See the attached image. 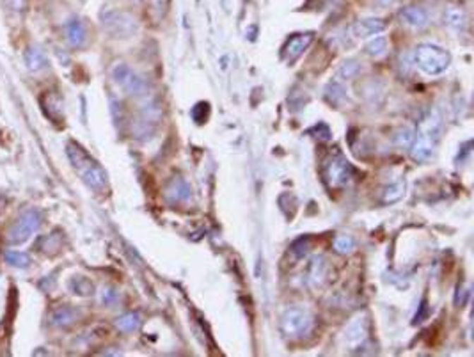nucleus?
I'll list each match as a JSON object with an SVG mask.
<instances>
[{"label":"nucleus","mask_w":474,"mask_h":357,"mask_svg":"<svg viewBox=\"0 0 474 357\" xmlns=\"http://www.w3.org/2000/svg\"><path fill=\"white\" fill-rule=\"evenodd\" d=\"M352 176H354V169L347 158L341 155H332L327 158L324 165V178L331 189H341L348 185Z\"/></svg>","instance_id":"nucleus-6"},{"label":"nucleus","mask_w":474,"mask_h":357,"mask_svg":"<svg viewBox=\"0 0 474 357\" xmlns=\"http://www.w3.org/2000/svg\"><path fill=\"white\" fill-rule=\"evenodd\" d=\"M401 20L405 25L413 27V29H425L428 25V15L423 8L417 6H407L400 11Z\"/></svg>","instance_id":"nucleus-13"},{"label":"nucleus","mask_w":474,"mask_h":357,"mask_svg":"<svg viewBox=\"0 0 474 357\" xmlns=\"http://www.w3.org/2000/svg\"><path fill=\"white\" fill-rule=\"evenodd\" d=\"M403 194H405V183L394 182L393 185H389L386 190H384L382 199L384 203H396V201H400L401 197H403Z\"/></svg>","instance_id":"nucleus-25"},{"label":"nucleus","mask_w":474,"mask_h":357,"mask_svg":"<svg viewBox=\"0 0 474 357\" xmlns=\"http://www.w3.org/2000/svg\"><path fill=\"white\" fill-rule=\"evenodd\" d=\"M414 64L423 71V74L435 77V75L444 74L451 64V55L442 47L432 43H421L414 48Z\"/></svg>","instance_id":"nucleus-3"},{"label":"nucleus","mask_w":474,"mask_h":357,"mask_svg":"<svg viewBox=\"0 0 474 357\" xmlns=\"http://www.w3.org/2000/svg\"><path fill=\"white\" fill-rule=\"evenodd\" d=\"M167 196L172 201H186L190 197V187L185 180L176 178L172 180L171 185L167 187Z\"/></svg>","instance_id":"nucleus-17"},{"label":"nucleus","mask_w":474,"mask_h":357,"mask_svg":"<svg viewBox=\"0 0 474 357\" xmlns=\"http://www.w3.org/2000/svg\"><path fill=\"white\" fill-rule=\"evenodd\" d=\"M444 20L448 23V27H451L453 30H463L467 25V15L462 8L458 6H449L444 13Z\"/></svg>","instance_id":"nucleus-16"},{"label":"nucleus","mask_w":474,"mask_h":357,"mask_svg":"<svg viewBox=\"0 0 474 357\" xmlns=\"http://www.w3.org/2000/svg\"><path fill=\"white\" fill-rule=\"evenodd\" d=\"M114 81L123 88L128 95L131 96H146L148 95V82L141 77L139 74H135L134 69L126 64H119L114 68L112 71Z\"/></svg>","instance_id":"nucleus-8"},{"label":"nucleus","mask_w":474,"mask_h":357,"mask_svg":"<svg viewBox=\"0 0 474 357\" xmlns=\"http://www.w3.org/2000/svg\"><path fill=\"white\" fill-rule=\"evenodd\" d=\"M386 29V22L382 18H362L352 25V36L357 40H366V37H373L377 34L384 33Z\"/></svg>","instance_id":"nucleus-10"},{"label":"nucleus","mask_w":474,"mask_h":357,"mask_svg":"<svg viewBox=\"0 0 474 357\" xmlns=\"http://www.w3.org/2000/svg\"><path fill=\"white\" fill-rule=\"evenodd\" d=\"M78 318V311L71 306H59L52 311L50 322L55 327H68V325L75 324Z\"/></svg>","instance_id":"nucleus-15"},{"label":"nucleus","mask_w":474,"mask_h":357,"mask_svg":"<svg viewBox=\"0 0 474 357\" xmlns=\"http://www.w3.org/2000/svg\"><path fill=\"white\" fill-rule=\"evenodd\" d=\"M379 2H380V4H382V6H389V4H393L394 0H379Z\"/></svg>","instance_id":"nucleus-30"},{"label":"nucleus","mask_w":474,"mask_h":357,"mask_svg":"<svg viewBox=\"0 0 474 357\" xmlns=\"http://www.w3.org/2000/svg\"><path fill=\"white\" fill-rule=\"evenodd\" d=\"M325 96H327V100L331 103H341L345 98H347V93H345V86L341 81H332L331 84L327 86V89H325Z\"/></svg>","instance_id":"nucleus-21"},{"label":"nucleus","mask_w":474,"mask_h":357,"mask_svg":"<svg viewBox=\"0 0 474 357\" xmlns=\"http://www.w3.org/2000/svg\"><path fill=\"white\" fill-rule=\"evenodd\" d=\"M41 226V213L37 210H25L18 219L15 221L11 228L8 230V242L11 245L23 244L25 240H29Z\"/></svg>","instance_id":"nucleus-5"},{"label":"nucleus","mask_w":474,"mask_h":357,"mask_svg":"<svg viewBox=\"0 0 474 357\" xmlns=\"http://www.w3.org/2000/svg\"><path fill=\"white\" fill-rule=\"evenodd\" d=\"M102 300L107 304V306H110V304H114L117 300V292L114 288H103Z\"/></svg>","instance_id":"nucleus-28"},{"label":"nucleus","mask_w":474,"mask_h":357,"mask_svg":"<svg viewBox=\"0 0 474 357\" xmlns=\"http://www.w3.org/2000/svg\"><path fill=\"white\" fill-rule=\"evenodd\" d=\"M66 153L68 158L73 164L75 171L81 175V178L84 180L85 185L91 187L93 190L100 192L107 187V172L103 171L102 165L88 153L82 146H78L77 142H70L66 146Z\"/></svg>","instance_id":"nucleus-2"},{"label":"nucleus","mask_w":474,"mask_h":357,"mask_svg":"<svg viewBox=\"0 0 474 357\" xmlns=\"http://www.w3.org/2000/svg\"><path fill=\"white\" fill-rule=\"evenodd\" d=\"M6 262L13 267H18V269H25L30 265V256L20 251H8L6 252Z\"/></svg>","instance_id":"nucleus-26"},{"label":"nucleus","mask_w":474,"mask_h":357,"mask_svg":"<svg viewBox=\"0 0 474 357\" xmlns=\"http://www.w3.org/2000/svg\"><path fill=\"white\" fill-rule=\"evenodd\" d=\"M327 259L324 256H313L309 262V269H307V283L311 286H321L327 277Z\"/></svg>","instance_id":"nucleus-14"},{"label":"nucleus","mask_w":474,"mask_h":357,"mask_svg":"<svg viewBox=\"0 0 474 357\" xmlns=\"http://www.w3.org/2000/svg\"><path fill=\"white\" fill-rule=\"evenodd\" d=\"M70 288L73 290V293H77V295H91L93 283L85 279V277H75V279L70 283Z\"/></svg>","instance_id":"nucleus-27"},{"label":"nucleus","mask_w":474,"mask_h":357,"mask_svg":"<svg viewBox=\"0 0 474 357\" xmlns=\"http://www.w3.org/2000/svg\"><path fill=\"white\" fill-rule=\"evenodd\" d=\"M313 41V34H297V36L290 37L288 43L285 45V59L288 62H293L295 59H299L302 55V52L306 50L307 47Z\"/></svg>","instance_id":"nucleus-11"},{"label":"nucleus","mask_w":474,"mask_h":357,"mask_svg":"<svg viewBox=\"0 0 474 357\" xmlns=\"http://www.w3.org/2000/svg\"><path fill=\"white\" fill-rule=\"evenodd\" d=\"M64 37L68 41V45L73 48H81L85 45L88 40V33H85V27L81 20H70V22L64 25Z\"/></svg>","instance_id":"nucleus-12"},{"label":"nucleus","mask_w":474,"mask_h":357,"mask_svg":"<svg viewBox=\"0 0 474 357\" xmlns=\"http://www.w3.org/2000/svg\"><path fill=\"white\" fill-rule=\"evenodd\" d=\"M414 139H416V128L414 127H401L400 130L394 131V142L400 148H410L413 146Z\"/></svg>","instance_id":"nucleus-20"},{"label":"nucleus","mask_w":474,"mask_h":357,"mask_svg":"<svg viewBox=\"0 0 474 357\" xmlns=\"http://www.w3.org/2000/svg\"><path fill=\"white\" fill-rule=\"evenodd\" d=\"M102 23L114 37H130L137 33L139 23L126 11H107L102 15Z\"/></svg>","instance_id":"nucleus-7"},{"label":"nucleus","mask_w":474,"mask_h":357,"mask_svg":"<svg viewBox=\"0 0 474 357\" xmlns=\"http://www.w3.org/2000/svg\"><path fill=\"white\" fill-rule=\"evenodd\" d=\"M314 318L306 308H288L281 315V331L286 338L299 339L313 331Z\"/></svg>","instance_id":"nucleus-4"},{"label":"nucleus","mask_w":474,"mask_h":357,"mask_svg":"<svg viewBox=\"0 0 474 357\" xmlns=\"http://www.w3.org/2000/svg\"><path fill=\"white\" fill-rule=\"evenodd\" d=\"M366 338H368V320L365 318V315L362 317L359 315L345 329V343L350 349H359L366 341Z\"/></svg>","instance_id":"nucleus-9"},{"label":"nucleus","mask_w":474,"mask_h":357,"mask_svg":"<svg viewBox=\"0 0 474 357\" xmlns=\"http://www.w3.org/2000/svg\"><path fill=\"white\" fill-rule=\"evenodd\" d=\"M334 251L338 254H352L355 251V240L350 235H340L334 238Z\"/></svg>","instance_id":"nucleus-24"},{"label":"nucleus","mask_w":474,"mask_h":357,"mask_svg":"<svg viewBox=\"0 0 474 357\" xmlns=\"http://www.w3.org/2000/svg\"><path fill=\"white\" fill-rule=\"evenodd\" d=\"M25 62L30 71H40V69L47 66V57H45V54L40 48H27Z\"/></svg>","instance_id":"nucleus-18"},{"label":"nucleus","mask_w":474,"mask_h":357,"mask_svg":"<svg viewBox=\"0 0 474 357\" xmlns=\"http://www.w3.org/2000/svg\"><path fill=\"white\" fill-rule=\"evenodd\" d=\"M4 2H6V8H9L11 11H16V13L23 11L27 6V0H4Z\"/></svg>","instance_id":"nucleus-29"},{"label":"nucleus","mask_w":474,"mask_h":357,"mask_svg":"<svg viewBox=\"0 0 474 357\" xmlns=\"http://www.w3.org/2000/svg\"><path fill=\"white\" fill-rule=\"evenodd\" d=\"M387 48H389L387 37L377 34V36H373V40L366 45V54L372 55V57H380V55L386 54Z\"/></svg>","instance_id":"nucleus-23"},{"label":"nucleus","mask_w":474,"mask_h":357,"mask_svg":"<svg viewBox=\"0 0 474 357\" xmlns=\"http://www.w3.org/2000/svg\"><path fill=\"white\" fill-rule=\"evenodd\" d=\"M442 130V117L439 110H432L423 121H421L420 130H416V139L410 146V155L414 160L427 162L434 157L435 148H437L439 137Z\"/></svg>","instance_id":"nucleus-1"},{"label":"nucleus","mask_w":474,"mask_h":357,"mask_svg":"<svg viewBox=\"0 0 474 357\" xmlns=\"http://www.w3.org/2000/svg\"><path fill=\"white\" fill-rule=\"evenodd\" d=\"M361 71V64H359L357 61H345L343 64H341V68L336 71V81H350V78H354L355 75Z\"/></svg>","instance_id":"nucleus-22"},{"label":"nucleus","mask_w":474,"mask_h":357,"mask_svg":"<svg viewBox=\"0 0 474 357\" xmlns=\"http://www.w3.org/2000/svg\"><path fill=\"white\" fill-rule=\"evenodd\" d=\"M141 325V317L137 313H124L116 318V327L121 332H134Z\"/></svg>","instance_id":"nucleus-19"}]
</instances>
